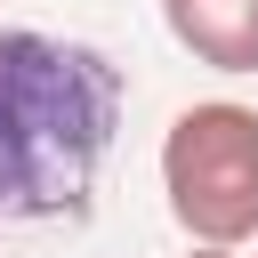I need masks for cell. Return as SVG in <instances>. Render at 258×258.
Returning <instances> with one entry per match:
<instances>
[{
	"instance_id": "obj_3",
	"label": "cell",
	"mask_w": 258,
	"mask_h": 258,
	"mask_svg": "<svg viewBox=\"0 0 258 258\" xmlns=\"http://www.w3.org/2000/svg\"><path fill=\"white\" fill-rule=\"evenodd\" d=\"M161 24L210 73H258V0H161Z\"/></svg>"
},
{
	"instance_id": "obj_2",
	"label": "cell",
	"mask_w": 258,
	"mask_h": 258,
	"mask_svg": "<svg viewBox=\"0 0 258 258\" xmlns=\"http://www.w3.org/2000/svg\"><path fill=\"white\" fill-rule=\"evenodd\" d=\"M161 194L194 242H250L258 234V113L250 105H185L161 137Z\"/></svg>"
},
{
	"instance_id": "obj_1",
	"label": "cell",
	"mask_w": 258,
	"mask_h": 258,
	"mask_svg": "<svg viewBox=\"0 0 258 258\" xmlns=\"http://www.w3.org/2000/svg\"><path fill=\"white\" fill-rule=\"evenodd\" d=\"M121 64L89 40L0 32V218H81L121 129Z\"/></svg>"
},
{
	"instance_id": "obj_4",
	"label": "cell",
	"mask_w": 258,
	"mask_h": 258,
	"mask_svg": "<svg viewBox=\"0 0 258 258\" xmlns=\"http://www.w3.org/2000/svg\"><path fill=\"white\" fill-rule=\"evenodd\" d=\"M185 258H234V250H226V242H194Z\"/></svg>"
}]
</instances>
